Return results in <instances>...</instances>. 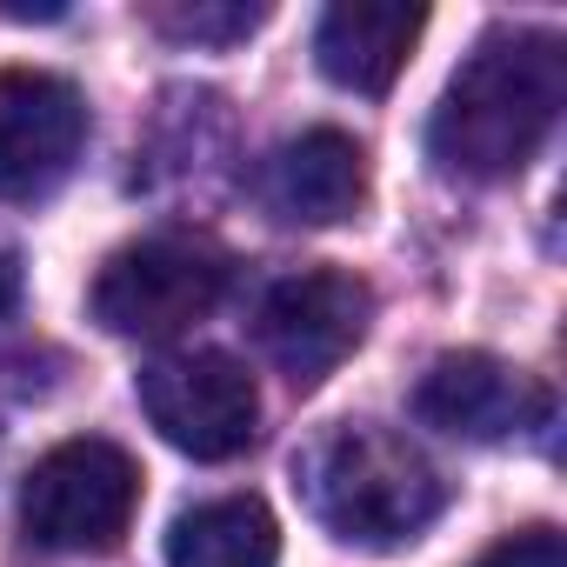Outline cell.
<instances>
[{"label":"cell","mask_w":567,"mask_h":567,"mask_svg":"<svg viewBox=\"0 0 567 567\" xmlns=\"http://www.w3.org/2000/svg\"><path fill=\"white\" fill-rule=\"evenodd\" d=\"M560 101H567L560 34L494 28L447 81V94L427 121V154L454 181H507L554 134Z\"/></svg>","instance_id":"6da1fadb"},{"label":"cell","mask_w":567,"mask_h":567,"mask_svg":"<svg viewBox=\"0 0 567 567\" xmlns=\"http://www.w3.org/2000/svg\"><path fill=\"white\" fill-rule=\"evenodd\" d=\"M295 481L308 514L348 547H401L447 507V481L434 474V461L374 421L321 434L295 461Z\"/></svg>","instance_id":"7a4b0ae2"},{"label":"cell","mask_w":567,"mask_h":567,"mask_svg":"<svg viewBox=\"0 0 567 567\" xmlns=\"http://www.w3.org/2000/svg\"><path fill=\"white\" fill-rule=\"evenodd\" d=\"M141 507V467L127 447L81 434L61 441L34 461L28 487H21V527L34 547L54 554H101L134 527Z\"/></svg>","instance_id":"3957f363"},{"label":"cell","mask_w":567,"mask_h":567,"mask_svg":"<svg viewBox=\"0 0 567 567\" xmlns=\"http://www.w3.org/2000/svg\"><path fill=\"white\" fill-rule=\"evenodd\" d=\"M220 288H227V260L214 247L154 234V240H134V247L101 260L87 308H94V321L107 334L167 341V334L194 328L200 315H214Z\"/></svg>","instance_id":"277c9868"},{"label":"cell","mask_w":567,"mask_h":567,"mask_svg":"<svg viewBox=\"0 0 567 567\" xmlns=\"http://www.w3.org/2000/svg\"><path fill=\"white\" fill-rule=\"evenodd\" d=\"M141 408L161 427V441L194 461H234L240 447H254V427H260L254 374L207 348L161 354L154 368H141Z\"/></svg>","instance_id":"5b68a950"},{"label":"cell","mask_w":567,"mask_h":567,"mask_svg":"<svg viewBox=\"0 0 567 567\" xmlns=\"http://www.w3.org/2000/svg\"><path fill=\"white\" fill-rule=\"evenodd\" d=\"M368 321H374L368 280H354L341 267H308V274H288L267 295L260 341L280 361V374L301 381V388H315V381H328L368 341Z\"/></svg>","instance_id":"8992f818"},{"label":"cell","mask_w":567,"mask_h":567,"mask_svg":"<svg viewBox=\"0 0 567 567\" xmlns=\"http://www.w3.org/2000/svg\"><path fill=\"white\" fill-rule=\"evenodd\" d=\"M87 147V101L74 81L41 68L0 74V200L54 194Z\"/></svg>","instance_id":"52a82bcc"},{"label":"cell","mask_w":567,"mask_h":567,"mask_svg":"<svg viewBox=\"0 0 567 567\" xmlns=\"http://www.w3.org/2000/svg\"><path fill=\"white\" fill-rule=\"evenodd\" d=\"M414 414L454 441H507V434H527L547 421V388L527 368L467 348V354H441L421 374Z\"/></svg>","instance_id":"ba28073f"},{"label":"cell","mask_w":567,"mask_h":567,"mask_svg":"<svg viewBox=\"0 0 567 567\" xmlns=\"http://www.w3.org/2000/svg\"><path fill=\"white\" fill-rule=\"evenodd\" d=\"M260 194L280 220H301V227H334L354 220L368 200V154L354 134L341 127H308L288 147H274Z\"/></svg>","instance_id":"9c48e42d"},{"label":"cell","mask_w":567,"mask_h":567,"mask_svg":"<svg viewBox=\"0 0 567 567\" xmlns=\"http://www.w3.org/2000/svg\"><path fill=\"white\" fill-rule=\"evenodd\" d=\"M427 14L401 0H334L315 28V61L348 94H388L421 41Z\"/></svg>","instance_id":"30bf717a"},{"label":"cell","mask_w":567,"mask_h":567,"mask_svg":"<svg viewBox=\"0 0 567 567\" xmlns=\"http://www.w3.org/2000/svg\"><path fill=\"white\" fill-rule=\"evenodd\" d=\"M274 560H280V527L254 494L200 501L167 527V567H274Z\"/></svg>","instance_id":"8fae6325"},{"label":"cell","mask_w":567,"mask_h":567,"mask_svg":"<svg viewBox=\"0 0 567 567\" xmlns=\"http://www.w3.org/2000/svg\"><path fill=\"white\" fill-rule=\"evenodd\" d=\"M260 21L267 8H240V0H167V8H147V28H161L167 41H194V48L247 41Z\"/></svg>","instance_id":"7c38bea8"},{"label":"cell","mask_w":567,"mask_h":567,"mask_svg":"<svg viewBox=\"0 0 567 567\" xmlns=\"http://www.w3.org/2000/svg\"><path fill=\"white\" fill-rule=\"evenodd\" d=\"M474 567H567V540H560V527H520V534H501Z\"/></svg>","instance_id":"4fadbf2b"},{"label":"cell","mask_w":567,"mask_h":567,"mask_svg":"<svg viewBox=\"0 0 567 567\" xmlns=\"http://www.w3.org/2000/svg\"><path fill=\"white\" fill-rule=\"evenodd\" d=\"M21 301V267H14V254L0 247V321H8V308Z\"/></svg>","instance_id":"5bb4252c"},{"label":"cell","mask_w":567,"mask_h":567,"mask_svg":"<svg viewBox=\"0 0 567 567\" xmlns=\"http://www.w3.org/2000/svg\"><path fill=\"white\" fill-rule=\"evenodd\" d=\"M0 14H8V21H61L68 8H54V0H48V8H28V0H0Z\"/></svg>","instance_id":"9a60e30c"}]
</instances>
